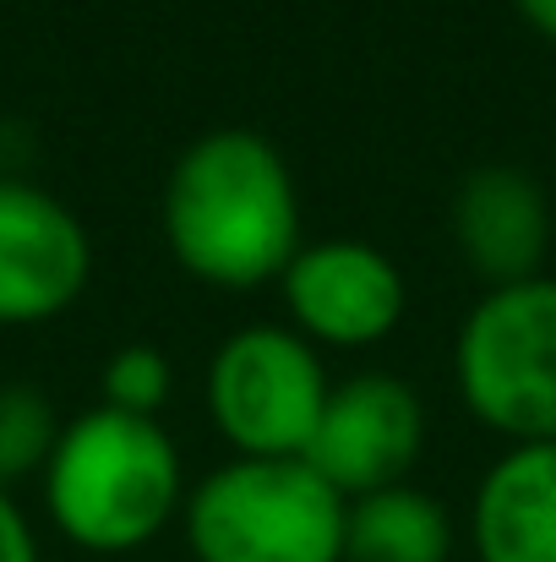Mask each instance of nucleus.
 I'll return each mask as SVG.
<instances>
[{
	"label": "nucleus",
	"mask_w": 556,
	"mask_h": 562,
	"mask_svg": "<svg viewBox=\"0 0 556 562\" xmlns=\"http://www.w3.org/2000/svg\"><path fill=\"white\" fill-rule=\"evenodd\" d=\"M159 235L191 284L251 295L284 279L306 246L300 181L284 148L251 126L191 137L159 191Z\"/></svg>",
	"instance_id": "f257e3e1"
},
{
	"label": "nucleus",
	"mask_w": 556,
	"mask_h": 562,
	"mask_svg": "<svg viewBox=\"0 0 556 562\" xmlns=\"http://www.w3.org/2000/svg\"><path fill=\"white\" fill-rule=\"evenodd\" d=\"M185 492L191 475L170 426L110 404L77 409L38 470L49 530L88 558H132L154 547L181 525Z\"/></svg>",
	"instance_id": "f03ea898"
},
{
	"label": "nucleus",
	"mask_w": 556,
	"mask_h": 562,
	"mask_svg": "<svg viewBox=\"0 0 556 562\" xmlns=\"http://www.w3.org/2000/svg\"><path fill=\"white\" fill-rule=\"evenodd\" d=\"M350 503L306 459H224L191 481V562H344Z\"/></svg>",
	"instance_id": "7ed1b4c3"
},
{
	"label": "nucleus",
	"mask_w": 556,
	"mask_h": 562,
	"mask_svg": "<svg viewBox=\"0 0 556 562\" xmlns=\"http://www.w3.org/2000/svg\"><path fill=\"white\" fill-rule=\"evenodd\" d=\"M447 367L458 404L491 437L556 442V273L480 290Z\"/></svg>",
	"instance_id": "20e7f679"
},
{
	"label": "nucleus",
	"mask_w": 556,
	"mask_h": 562,
	"mask_svg": "<svg viewBox=\"0 0 556 562\" xmlns=\"http://www.w3.org/2000/svg\"><path fill=\"white\" fill-rule=\"evenodd\" d=\"M328 361L311 339L279 323L229 328L202 372V409L235 459H306L322 404Z\"/></svg>",
	"instance_id": "39448f33"
},
{
	"label": "nucleus",
	"mask_w": 556,
	"mask_h": 562,
	"mask_svg": "<svg viewBox=\"0 0 556 562\" xmlns=\"http://www.w3.org/2000/svg\"><path fill=\"white\" fill-rule=\"evenodd\" d=\"M273 290L284 301V323L322 356L382 350L409 317L404 268L393 262V251L361 235L306 240Z\"/></svg>",
	"instance_id": "423d86ee"
},
{
	"label": "nucleus",
	"mask_w": 556,
	"mask_h": 562,
	"mask_svg": "<svg viewBox=\"0 0 556 562\" xmlns=\"http://www.w3.org/2000/svg\"><path fill=\"white\" fill-rule=\"evenodd\" d=\"M425 442H431V409L420 387L387 367H361L350 376H333L306 464L350 503L409 481L415 464L425 459Z\"/></svg>",
	"instance_id": "0eeeda50"
},
{
	"label": "nucleus",
	"mask_w": 556,
	"mask_h": 562,
	"mask_svg": "<svg viewBox=\"0 0 556 562\" xmlns=\"http://www.w3.org/2000/svg\"><path fill=\"white\" fill-rule=\"evenodd\" d=\"M93 284V235L49 187L0 170V328L60 323Z\"/></svg>",
	"instance_id": "6e6552de"
},
{
	"label": "nucleus",
	"mask_w": 556,
	"mask_h": 562,
	"mask_svg": "<svg viewBox=\"0 0 556 562\" xmlns=\"http://www.w3.org/2000/svg\"><path fill=\"white\" fill-rule=\"evenodd\" d=\"M447 240L464 262V273L480 279V290H502L535 273H552L556 213L552 191L535 170L491 159L458 176L447 196Z\"/></svg>",
	"instance_id": "1a4fd4ad"
},
{
	"label": "nucleus",
	"mask_w": 556,
	"mask_h": 562,
	"mask_svg": "<svg viewBox=\"0 0 556 562\" xmlns=\"http://www.w3.org/2000/svg\"><path fill=\"white\" fill-rule=\"evenodd\" d=\"M475 562H556V442H502L469 497Z\"/></svg>",
	"instance_id": "9d476101"
},
{
	"label": "nucleus",
	"mask_w": 556,
	"mask_h": 562,
	"mask_svg": "<svg viewBox=\"0 0 556 562\" xmlns=\"http://www.w3.org/2000/svg\"><path fill=\"white\" fill-rule=\"evenodd\" d=\"M458 525L447 503L415 481L350 497L344 562H453Z\"/></svg>",
	"instance_id": "9b49d317"
},
{
	"label": "nucleus",
	"mask_w": 556,
	"mask_h": 562,
	"mask_svg": "<svg viewBox=\"0 0 556 562\" xmlns=\"http://www.w3.org/2000/svg\"><path fill=\"white\" fill-rule=\"evenodd\" d=\"M60 426L66 420L55 415V398L38 382L5 376L0 382V486L16 492V481H38V470L55 453Z\"/></svg>",
	"instance_id": "f8f14e48"
},
{
	"label": "nucleus",
	"mask_w": 556,
	"mask_h": 562,
	"mask_svg": "<svg viewBox=\"0 0 556 562\" xmlns=\"http://www.w3.org/2000/svg\"><path fill=\"white\" fill-rule=\"evenodd\" d=\"M170 393H175V367L159 345L148 339H132V345H115L99 367V404L110 409H126V415H148L159 420L170 409Z\"/></svg>",
	"instance_id": "ddd939ff"
},
{
	"label": "nucleus",
	"mask_w": 556,
	"mask_h": 562,
	"mask_svg": "<svg viewBox=\"0 0 556 562\" xmlns=\"http://www.w3.org/2000/svg\"><path fill=\"white\" fill-rule=\"evenodd\" d=\"M0 562H44L38 530H33V519H27V508L16 503L11 486H0Z\"/></svg>",
	"instance_id": "4468645a"
},
{
	"label": "nucleus",
	"mask_w": 556,
	"mask_h": 562,
	"mask_svg": "<svg viewBox=\"0 0 556 562\" xmlns=\"http://www.w3.org/2000/svg\"><path fill=\"white\" fill-rule=\"evenodd\" d=\"M508 5L519 11V22H524L535 38L556 44V0H508Z\"/></svg>",
	"instance_id": "2eb2a0df"
}]
</instances>
